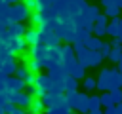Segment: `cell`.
I'll return each instance as SVG.
<instances>
[{"label":"cell","instance_id":"cell-34","mask_svg":"<svg viewBox=\"0 0 122 114\" xmlns=\"http://www.w3.org/2000/svg\"><path fill=\"white\" fill-rule=\"evenodd\" d=\"M107 19H109V17H107L105 13H99V15H97V19H95V25H103V27H107V25H109V23H107Z\"/></svg>","mask_w":122,"mask_h":114},{"label":"cell","instance_id":"cell-43","mask_svg":"<svg viewBox=\"0 0 122 114\" xmlns=\"http://www.w3.org/2000/svg\"><path fill=\"white\" fill-rule=\"evenodd\" d=\"M116 6H118V8L122 10V0H116Z\"/></svg>","mask_w":122,"mask_h":114},{"label":"cell","instance_id":"cell-42","mask_svg":"<svg viewBox=\"0 0 122 114\" xmlns=\"http://www.w3.org/2000/svg\"><path fill=\"white\" fill-rule=\"evenodd\" d=\"M116 68H118V70H120V72H122V59H120V61H118V66H116Z\"/></svg>","mask_w":122,"mask_h":114},{"label":"cell","instance_id":"cell-44","mask_svg":"<svg viewBox=\"0 0 122 114\" xmlns=\"http://www.w3.org/2000/svg\"><path fill=\"white\" fill-rule=\"evenodd\" d=\"M120 84H122V78H120Z\"/></svg>","mask_w":122,"mask_h":114},{"label":"cell","instance_id":"cell-27","mask_svg":"<svg viewBox=\"0 0 122 114\" xmlns=\"http://www.w3.org/2000/svg\"><path fill=\"white\" fill-rule=\"evenodd\" d=\"M101 11H99V8L95 6V4H90L88 6V10H86V17H90L93 23H95V19H97V15H99Z\"/></svg>","mask_w":122,"mask_h":114},{"label":"cell","instance_id":"cell-22","mask_svg":"<svg viewBox=\"0 0 122 114\" xmlns=\"http://www.w3.org/2000/svg\"><path fill=\"white\" fill-rule=\"evenodd\" d=\"M30 74V68H29V65L27 63H19V66H17V70H15V74L13 76H17V78H21V80H27V76Z\"/></svg>","mask_w":122,"mask_h":114},{"label":"cell","instance_id":"cell-20","mask_svg":"<svg viewBox=\"0 0 122 114\" xmlns=\"http://www.w3.org/2000/svg\"><path fill=\"white\" fill-rule=\"evenodd\" d=\"M44 108H46L44 101H42L40 97H34L32 103H30V114H44V112H42Z\"/></svg>","mask_w":122,"mask_h":114},{"label":"cell","instance_id":"cell-15","mask_svg":"<svg viewBox=\"0 0 122 114\" xmlns=\"http://www.w3.org/2000/svg\"><path fill=\"white\" fill-rule=\"evenodd\" d=\"M88 101H90V95H88V93H82V91H78V97H76V106H74V110H78V112H82V114H88V112H90V108H88Z\"/></svg>","mask_w":122,"mask_h":114},{"label":"cell","instance_id":"cell-37","mask_svg":"<svg viewBox=\"0 0 122 114\" xmlns=\"http://www.w3.org/2000/svg\"><path fill=\"white\" fill-rule=\"evenodd\" d=\"M111 46H112V48H122V40H120V38H112V40H111Z\"/></svg>","mask_w":122,"mask_h":114},{"label":"cell","instance_id":"cell-17","mask_svg":"<svg viewBox=\"0 0 122 114\" xmlns=\"http://www.w3.org/2000/svg\"><path fill=\"white\" fill-rule=\"evenodd\" d=\"M48 114H71L72 112V106L67 103V99L63 101V103H59V104H55V106H50L48 110H46Z\"/></svg>","mask_w":122,"mask_h":114},{"label":"cell","instance_id":"cell-26","mask_svg":"<svg viewBox=\"0 0 122 114\" xmlns=\"http://www.w3.org/2000/svg\"><path fill=\"white\" fill-rule=\"evenodd\" d=\"M109 19H114V17H120V8L114 4V6H109V8H105V11H103Z\"/></svg>","mask_w":122,"mask_h":114},{"label":"cell","instance_id":"cell-35","mask_svg":"<svg viewBox=\"0 0 122 114\" xmlns=\"http://www.w3.org/2000/svg\"><path fill=\"white\" fill-rule=\"evenodd\" d=\"M25 4H27V8L30 10V11H36L38 10V0H23Z\"/></svg>","mask_w":122,"mask_h":114},{"label":"cell","instance_id":"cell-45","mask_svg":"<svg viewBox=\"0 0 122 114\" xmlns=\"http://www.w3.org/2000/svg\"><path fill=\"white\" fill-rule=\"evenodd\" d=\"M25 114H29V112H25Z\"/></svg>","mask_w":122,"mask_h":114},{"label":"cell","instance_id":"cell-18","mask_svg":"<svg viewBox=\"0 0 122 114\" xmlns=\"http://www.w3.org/2000/svg\"><path fill=\"white\" fill-rule=\"evenodd\" d=\"M29 28L23 25V23H11L10 25V28H8V32L10 34H13V36H25V32H27Z\"/></svg>","mask_w":122,"mask_h":114},{"label":"cell","instance_id":"cell-41","mask_svg":"<svg viewBox=\"0 0 122 114\" xmlns=\"http://www.w3.org/2000/svg\"><path fill=\"white\" fill-rule=\"evenodd\" d=\"M88 114H103V110H90Z\"/></svg>","mask_w":122,"mask_h":114},{"label":"cell","instance_id":"cell-40","mask_svg":"<svg viewBox=\"0 0 122 114\" xmlns=\"http://www.w3.org/2000/svg\"><path fill=\"white\" fill-rule=\"evenodd\" d=\"M6 2L11 6V4H19V2H23V0H6Z\"/></svg>","mask_w":122,"mask_h":114},{"label":"cell","instance_id":"cell-6","mask_svg":"<svg viewBox=\"0 0 122 114\" xmlns=\"http://www.w3.org/2000/svg\"><path fill=\"white\" fill-rule=\"evenodd\" d=\"M59 42H61V38L55 34L53 28H48V27L40 28V44H44L48 48H57V46H61Z\"/></svg>","mask_w":122,"mask_h":114},{"label":"cell","instance_id":"cell-29","mask_svg":"<svg viewBox=\"0 0 122 114\" xmlns=\"http://www.w3.org/2000/svg\"><path fill=\"white\" fill-rule=\"evenodd\" d=\"M0 19H10V4L0 0Z\"/></svg>","mask_w":122,"mask_h":114},{"label":"cell","instance_id":"cell-11","mask_svg":"<svg viewBox=\"0 0 122 114\" xmlns=\"http://www.w3.org/2000/svg\"><path fill=\"white\" fill-rule=\"evenodd\" d=\"M42 101H44V104H46V108H50V106H55V104H59V103H63L65 101V93H57V91H48L44 97H40Z\"/></svg>","mask_w":122,"mask_h":114},{"label":"cell","instance_id":"cell-10","mask_svg":"<svg viewBox=\"0 0 122 114\" xmlns=\"http://www.w3.org/2000/svg\"><path fill=\"white\" fill-rule=\"evenodd\" d=\"M8 97H10V103H13V104H17V106H21V108H30V103H32V99H34V97H30V95H27L25 91L10 93Z\"/></svg>","mask_w":122,"mask_h":114},{"label":"cell","instance_id":"cell-5","mask_svg":"<svg viewBox=\"0 0 122 114\" xmlns=\"http://www.w3.org/2000/svg\"><path fill=\"white\" fill-rule=\"evenodd\" d=\"M36 93H38V97H44L48 91H51V87H53V78L46 72H40V74H36Z\"/></svg>","mask_w":122,"mask_h":114},{"label":"cell","instance_id":"cell-9","mask_svg":"<svg viewBox=\"0 0 122 114\" xmlns=\"http://www.w3.org/2000/svg\"><path fill=\"white\" fill-rule=\"evenodd\" d=\"M27 84L25 80L17 78V76H6V93H19V91H25Z\"/></svg>","mask_w":122,"mask_h":114},{"label":"cell","instance_id":"cell-23","mask_svg":"<svg viewBox=\"0 0 122 114\" xmlns=\"http://www.w3.org/2000/svg\"><path fill=\"white\" fill-rule=\"evenodd\" d=\"M99 99H101V106H105V108H111V106H114V101H112V95H111V91H105V93H101V95H99Z\"/></svg>","mask_w":122,"mask_h":114},{"label":"cell","instance_id":"cell-19","mask_svg":"<svg viewBox=\"0 0 122 114\" xmlns=\"http://www.w3.org/2000/svg\"><path fill=\"white\" fill-rule=\"evenodd\" d=\"M88 49H92V51H99L101 49V46H103V40L101 38H97V36H90L88 40H86V44H84Z\"/></svg>","mask_w":122,"mask_h":114},{"label":"cell","instance_id":"cell-14","mask_svg":"<svg viewBox=\"0 0 122 114\" xmlns=\"http://www.w3.org/2000/svg\"><path fill=\"white\" fill-rule=\"evenodd\" d=\"M72 59H76L74 46H72V44H65V46H61V61H63V65L71 63Z\"/></svg>","mask_w":122,"mask_h":114},{"label":"cell","instance_id":"cell-21","mask_svg":"<svg viewBox=\"0 0 122 114\" xmlns=\"http://www.w3.org/2000/svg\"><path fill=\"white\" fill-rule=\"evenodd\" d=\"M74 91H78V80L72 76H67L65 78V93H74Z\"/></svg>","mask_w":122,"mask_h":114},{"label":"cell","instance_id":"cell-38","mask_svg":"<svg viewBox=\"0 0 122 114\" xmlns=\"http://www.w3.org/2000/svg\"><path fill=\"white\" fill-rule=\"evenodd\" d=\"M99 2H101L103 8H109V6H114L116 4V0H99Z\"/></svg>","mask_w":122,"mask_h":114},{"label":"cell","instance_id":"cell-32","mask_svg":"<svg viewBox=\"0 0 122 114\" xmlns=\"http://www.w3.org/2000/svg\"><path fill=\"white\" fill-rule=\"evenodd\" d=\"M111 95H112V101H114V104H120V103H122V87H118V89L111 91Z\"/></svg>","mask_w":122,"mask_h":114},{"label":"cell","instance_id":"cell-3","mask_svg":"<svg viewBox=\"0 0 122 114\" xmlns=\"http://www.w3.org/2000/svg\"><path fill=\"white\" fill-rule=\"evenodd\" d=\"M2 44H4V48H8L10 53H13V55H15V53H23L25 48L29 46L27 40H25V36H13V34H10L8 30L2 32Z\"/></svg>","mask_w":122,"mask_h":114},{"label":"cell","instance_id":"cell-47","mask_svg":"<svg viewBox=\"0 0 122 114\" xmlns=\"http://www.w3.org/2000/svg\"><path fill=\"white\" fill-rule=\"evenodd\" d=\"M46 114H48V112H46Z\"/></svg>","mask_w":122,"mask_h":114},{"label":"cell","instance_id":"cell-4","mask_svg":"<svg viewBox=\"0 0 122 114\" xmlns=\"http://www.w3.org/2000/svg\"><path fill=\"white\" fill-rule=\"evenodd\" d=\"M30 15H32V11L27 8L25 2L11 4V6H10V21H11V23H23V21L29 19Z\"/></svg>","mask_w":122,"mask_h":114},{"label":"cell","instance_id":"cell-8","mask_svg":"<svg viewBox=\"0 0 122 114\" xmlns=\"http://www.w3.org/2000/svg\"><path fill=\"white\" fill-rule=\"evenodd\" d=\"M65 68H67V74L72 76V78H76V80H84L86 78V66L78 59H72L71 63H67Z\"/></svg>","mask_w":122,"mask_h":114},{"label":"cell","instance_id":"cell-36","mask_svg":"<svg viewBox=\"0 0 122 114\" xmlns=\"http://www.w3.org/2000/svg\"><path fill=\"white\" fill-rule=\"evenodd\" d=\"M25 93L30 95V97H38V93H36V86H27V87H25Z\"/></svg>","mask_w":122,"mask_h":114},{"label":"cell","instance_id":"cell-31","mask_svg":"<svg viewBox=\"0 0 122 114\" xmlns=\"http://www.w3.org/2000/svg\"><path fill=\"white\" fill-rule=\"evenodd\" d=\"M76 97H78V91H74V93H65V99H67V103L72 106V110H74V106H76Z\"/></svg>","mask_w":122,"mask_h":114},{"label":"cell","instance_id":"cell-33","mask_svg":"<svg viewBox=\"0 0 122 114\" xmlns=\"http://www.w3.org/2000/svg\"><path fill=\"white\" fill-rule=\"evenodd\" d=\"M111 49H112V46H111V42H103V46H101V55L103 57H109V53H111Z\"/></svg>","mask_w":122,"mask_h":114},{"label":"cell","instance_id":"cell-7","mask_svg":"<svg viewBox=\"0 0 122 114\" xmlns=\"http://www.w3.org/2000/svg\"><path fill=\"white\" fill-rule=\"evenodd\" d=\"M88 6H90V4H88L86 0H71V4H69V17H71L72 21L80 19L82 15H86Z\"/></svg>","mask_w":122,"mask_h":114},{"label":"cell","instance_id":"cell-39","mask_svg":"<svg viewBox=\"0 0 122 114\" xmlns=\"http://www.w3.org/2000/svg\"><path fill=\"white\" fill-rule=\"evenodd\" d=\"M103 114H116V108L114 106H111V108H105V112Z\"/></svg>","mask_w":122,"mask_h":114},{"label":"cell","instance_id":"cell-1","mask_svg":"<svg viewBox=\"0 0 122 114\" xmlns=\"http://www.w3.org/2000/svg\"><path fill=\"white\" fill-rule=\"evenodd\" d=\"M50 48L44 44L32 46L29 51V68L30 72H38L42 68H50Z\"/></svg>","mask_w":122,"mask_h":114},{"label":"cell","instance_id":"cell-12","mask_svg":"<svg viewBox=\"0 0 122 114\" xmlns=\"http://www.w3.org/2000/svg\"><path fill=\"white\" fill-rule=\"evenodd\" d=\"M48 74L53 78V80H65L69 74H67V68L63 63H55V65H50L48 68Z\"/></svg>","mask_w":122,"mask_h":114},{"label":"cell","instance_id":"cell-24","mask_svg":"<svg viewBox=\"0 0 122 114\" xmlns=\"http://www.w3.org/2000/svg\"><path fill=\"white\" fill-rule=\"evenodd\" d=\"M88 108L90 110H101V99H99V95H90Z\"/></svg>","mask_w":122,"mask_h":114},{"label":"cell","instance_id":"cell-2","mask_svg":"<svg viewBox=\"0 0 122 114\" xmlns=\"http://www.w3.org/2000/svg\"><path fill=\"white\" fill-rule=\"evenodd\" d=\"M120 78H122V72L118 68H101L99 76H97V89L101 93L105 91H114L118 87H122L120 84Z\"/></svg>","mask_w":122,"mask_h":114},{"label":"cell","instance_id":"cell-28","mask_svg":"<svg viewBox=\"0 0 122 114\" xmlns=\"http://www.w3.org/2000/svg\"><path fill=\"white\" fill-rule=\"evenodd\" d=\"M84 89H86V91H93V89H97V78L86 76V78H84Z\"/></svg>","mask_w":122,"mask_h":114},{"label":"cell","instance_id":"cell-46","mask_svg":"<svg viewBox=\"0 0 122 114\" xmlns=\"http://www.w3.org/2000/svg\"><path fill=\"white\" fill-rule=\"evenodd\" d=\"M71 114H74V112H71Z\"/></svg>","mask_w":122,"mask_h":114},{"label":"cell","instance_id":"cell-16","mask_svg":"<svg viewBox=\"0 0 122 114\" xmlns=\"http://www.w3.org/2000/svg\"><path fill=\"white\" fill-rule=\"evenodd\" d=\"M25 40H27V44L32 48V46H38L40 44V28H36V27H30L27 32H25Z\"/></svg>","mask_w":122,"mask_h":114},{"label":"cell","instance_id":"cell-30","mask_svg":"<svg viewBox=\"0 0 122 114\" xmlns=\"http://www.w3.org/2000/svg\"><path fill=\"white\" fill-rule=\"evenodd\" d=\"M93 34H95L97 38L107 36V27H103V25H93Z\"/></svg>","mask_w":122,"mask_h":114},{"label":"cell","instance_id":"cell-25","mask_svg":"<svg viewBox=\"0 0 122 114\" xmlns=\"http://www.w3.org/2000/svg\"><path fill=\"white\" fill-rule=\"evenodd\" d=\"M107 59H109L111 63H116V65H118V61L122 59V48H112Z\"/></svg>","mask_w":122,"mask_h":114},{"label":"cell","instance_id":"cell-13","mask_svg":"<svg viewBox=\"0 0 122 114\" xmlns=\"http://www.w3.org/2000/svg\"><path fill=\"white\" fill-rule=\"evenodd\" d=\"M17 66H19V63H15V55H11L6 61H2V70L0 72L6 74V76H13L15 70H17Z\"/></svg>","mask_w":122,"mask_h":114}]
</instances>
